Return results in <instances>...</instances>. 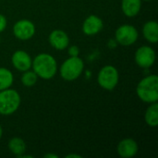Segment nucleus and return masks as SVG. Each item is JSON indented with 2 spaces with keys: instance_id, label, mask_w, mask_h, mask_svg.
I'll return each mask as SVG.
<instances>
[{
  "instance_id": "1",
  "label": "nucleus",
  "mask_w": 158,
  "mask_h": 158,
  "mask_svg": "<svg viewBox=\"0 0 158 158\" xmlns=\"http://www.w3.org/2000/svg\"><path fill=\"white\" fill-rule=\"evenodd\" d=\"M31 67L36 75L43 80H51L57 72L56 60L46 53L37 55L32 60Z\"/></svg>"
},
{
  "instance_id": "2",
  "label": "nucleus",
  "mask_w": 158,
  "mask_h": 158,
  "mask_svg": "<svg viewBox=\"0 0 158 158\" xmlns=\"http://www.w3.org/2000/svg\"><path fill=\"white\" fill-rule=\"evenodd\" d=\"M136 93L138 97L144 103L152 104L158 101V77L151 74L140 81Z\"/></svg>"
},
{
  "instance_id": "3",
  "label": "nucleus",
  "mask_w": 158,
  "mask_h": 158,
  "mask_svg": "<svg viewBox=\"0 0 158 158\" xmlns=\"http://www.w3.org/2000/svg\"><path fill=\"white\" fill-rule=\"evenodd\" d=\"M20 102V95L16 90L7 88L0 91V114L3 116L14 114L19 107Z\"/></svg>"
},
{
  "instance_id": "4",
  "label": "nucleus",
  "mask_w": 158,
  "mask_h": 158,
  "mask_svg": "<svg viewBox=\"0 0 158 158\" xmlns=\"http://www.w3.org/2000/svg\"><path fill=\"white\" fill-rule=\"evenodd\" d=\"M84 69L83 60L78 56H70L66 59L60 67V75L62 79L68 81L77 80L82 73Z\"/></svg>"
},
{
  "instance_id": "5",
  "label": "nucleus",
  "mask_w": 158,
  "mask_h": 158,
  "mask_svg": "<svg viewBox=\"0 0 158 158\" xmlns=\"http://www.w3.org/2000/svg\"><path fill=\"white\" fill-rule=\"evenodd\" d=\"M119 76L118 69L111 65L103 67L97 76V82L100 87L105 90L112 91L118 83Z\"/></svg>"
},
{
  "instance_id": "6",
  "label": "nucleus",
  "mask_w": 158,
  "mask_h": 158,
  "mask_svg": "<svg viewBox=\"0 0 158 158\" xmlns=\"http://www.w3.org/2000/svg\"><path fill=\"white\" fill-rule=\"evenodd\" d=\"M139 37L137 29L130 24H124L119 26L115 32L116 42L123 46H129L136 43Z\"/></svg>"
},
{
  "instance_id": "7",
  "label": "nucleus",
  "mask_w": 158,
  "mask_h": 158,
  "mask_svg": "<svg viewBox=\"0 0 158 158\" xmlns=\"http://www.w3.org/2000/svg\"><path fill=\"white\" fill-rule=\"evenodd\" d=\"M134 59H135L136 64L140 68L148 69L155 64L156 52L152 47L148 45L141 46L136 50Z\"/></svg>"
},
{
  "instance_id": "8",
  "label": "nucleus",
  "mask_w": 158,
  "mask_h": 158,
  "mask_svg": "<svg viewBox=\"0 0 158 158\" xmlns=\"http://www.w3.org/2000/svg\"><path fill=\"white\" fill-rule=\"evenodd\" d=\"M35 26L29 19H20L13 26V33L15 37L21 41H27L35 34Z\"/></svg>"
},
{
  "instance_id": "9",
  "label": "nucleus",
  "mask_w": 158,
  "mask_h": 158,
  "mask_svg": "<svg viewBox=\"0 0 158 158\" xmlns=\"http://www.w3.org/2000/svg\"><path fill=\"white\" fill-rule=\"evenodd\" d=\"M11 62L16 69L24 72L31 69L32 60L31 56L27 52L23 50H18L13 53L11 56Z\"/></svg>"
},
{
  "instance_id": "10",
  "label": "nucleus",
  "mask_w": 158,
  "mask_h": 158,
  "mask_svg": "<svg viewBox=\"0 0 158 158\" xmlns=\"http://www.w3.org/2000/svg\"><path fill=\"white\" fill-rule=\"evenodd\" d=\"M51 46L56 50H65L69 45V38L67 32L62 30H54L48 37Z\"/></svg>"
},
{
  "instance_id": "11",
  "label": "nucleus",
  "mask_w": 158,
  "mask_h": 158,
  "mask_svg": "<svg viewBox=\"0 0 158 158\" xmlns=\"http://www.w3.org/2000/svg\"><path fill=\"white\" fill-rule=\"evenodd\" d=\"M104 27L103 20L96 15H90L85 19L82 24V32L86 35L93 36L99 33Z\"/></svg>"
},
{
  "instance_id": "12",
  "label": "nucleus",
  "mask_w": 158,
  "mask_h": 158,
  "mask_svg": "<svg viewBox=\"0 0 158 158\" xmlns=\"http://www.w3.org/2000/svg\"><path fill=\"white\" fill-rule=\"evenodd\" d=\"M139 150V146L136 141L131 138H126L119 142L118 144V154L119 156L123 158H131L137 155Z\"/></svg>"
},
{
  "instance_id": "13",
  "label": "nucleus",
  "mask_w": 158,
  "mask_h": 158,
  "mask_svg": "<svg viewBox=\"0 0 158 158\" xmlns=\"http://www.w3.org/2000/svg\"><path fill=\"white\" fill-rule=\"evenodd\" d=\"M142 8V0H122L121 10L126 17L133 18L137 16Z\"/></svg>"
},
{
  "instance_id": "14",
  "label": "nucleus",
  "mask_w": 158,
  "mask_h": 158,
  "mask_svg": "<svg viewBox=\"0 0 158 158\" xmlns=\"http://www.w3.org/2000/svg\"><path fill=\"white\" fill-rule=\"evenodd\" d=\"M143 33L144 38L151 44L158 42V24L156 20L147 21L143 27Z\"/></svg>"
},
{
  "instance_id": "15",
  "label": "nucleus",
  "mask_w": 158,
  "mask_h": 158,
  "mask_svg": "<svg viewBox=\"0 0 158 158\" xmlns=\"http://www.w3.org/2000/svg\"><path fill=\"white\" fill-rule=\"evenodd\" d=\"M7 146H8L9 151L13 155H15L17 157L23 155L26 152V143L21 138H19V137H14L10 139Z\"/></svg>"
},
{
  "instance_id": "16",
  "label": "nucleus",
  "mask_w": 158,
  "mask_h": 158,
  "mask_svg": "<svg viewBox=\"0 0 158 158\" xmlns=\"http://www.w3.org/2000/svg\"><path fill=\"white\" fill-rule=\"evenodd\" d=\"M145 122L150 127H156L158 125V104L157 102L152 103L151 106L146 109L144 115Z\"/></svg>"
},
{
  "instance_id": "17",
  "label": "nucleus",
  "mask_w": 158,
  "mask_h": 158,
  "mask_svg": "<svg viewBox=\"0 0 158 158\" xmlns=\"http://www.w3.org/2000/svg\"><path fill=\"white\" fill-rule=\"evenodd\" d=\"M13 81L14 77L12 72L6 68H0V91L10 88Z\"/></svg>"
},
{
  "instance_id": "18",
  "label": "nucleus",
  "mask_w": 158,
  "mask_h": 158,
  "mask_svg": "<svg viewBox=\"0 0 158 158\" xmlns=\"http://www.w3.org/2000/svg\"><path fill=\"white\" fill-rule=\"evenodd\" d=\"M38 80V76L36 73L32 70L31 71L30 69L27 71H24V73L21 76V82L25 87H31L36 84Z\"/></svg>"
},
{
  "instance_id": "19",
  "label": "nucleus",
  "mask_w": 158,
  "mask_h": 158,
  "mask_svg": "<svg viewBox=\"0 0 158 158\" xmlns=\"http://www.w3.org/2000/svg\"><path fill=\"white\" fill-rule=\"evenodd\" d=\"M68 52H69V55L70 56H78L79 54H80V49L76 45H71V46L69 47V51Z\"/></svg>"
},
{
  "instance_id": "20",
  "label": "nucleus",
  "mask_w": 158,
  "mask_h": 158,
  "mask_svg": "<svg viewBox=\"0 0 158 158\" xmlns=\"http://www.w3.org/2000/svg\"><path fill=\"white\" fill-rule=\"evenodd\" d=\"M6 25H7V21H6V17L4 15L0 14V33L3 32L6 30Z\"/></svg>"
},
{
  "instance_id": "21",
  "label": "nucleus",
  "mask_w": 158,
  "mask_h": 158,
  "mask_svg": "<svg viewBox=\"0 0 158 158\" xmlns=\"http://www.w3.org/2000/svg\"><path fill=\"white\" fill-rule=\"evenodd\" d=\"M66 158H81L82 156H80V155H76V154H69V155H67L66 156H65Z\"/></svg>"
},
{
  "instance_id": "22",
  "label": "nucleus",
  "mask_w": 158,
  "mask_h": 158,
  "mask_svg": "<svg viewBox=\"0 0 158 158\" xmlns=\"http://www.w3.org/2000/svg\"><path fill=\"white\" fill-rule=\"evenodd\" d=\"M44 157L45 158H58L57 155H55V154H46L44 155Z\"/></svg>"
},
{
  "instance_id": "23",
  "label": "nucleus",
  "mask_w": 158,
  "mask_h": 158,
  "mask_svg": "<svg viewBox=\"0 0 158 158\" xmlns=\"http://www.w3.org/2000/svg\"><path fill=\"white\" fill-rule=\"evenodd\" d=\"M2 135H3V129H2V127L0 125V139L2 138Z\"/></svg>"
},
{
  "instance_id": "24",
  "label": "nucleus",
  "mask_w": 158,
  "mask_h": 158,
  "mask_svg": "<svg viewBox=\"0 0 158 158\" xmlns=\"http://www.w3.org/2000/svg\"><path fill=\"white\" fill-rule=\"evenodd\" d=\"M143 1H150V0H143Z\"/></svg>"
}]
</instances>
